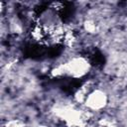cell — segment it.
I'll use <instances>...</instances> for the list:
<instances>
[{"mask_svg": "<svg viewBox=\"0 0 127 127\" xmlns=\"http://www.w3.org/2000/svg\"><path fill=\"white\" fill-rule=\"evenodd\" d=\"M85 106L90 112H98L108 105V96L105 91L95 88L85 98Z\"/></svg>", "mask_w": 127, "mask_h": 127, "instance_id": "6da1fadb", "label": "cell"}]
</instances>
